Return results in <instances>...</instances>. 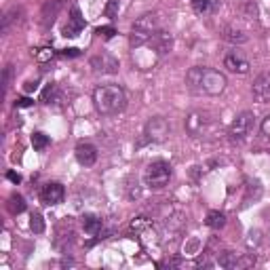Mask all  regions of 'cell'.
Listing matches in <instances>:
<instances>
[{"label":"cell","mask_w":270,"mask_h":270,"mask_svg":"<svg viewBox=\"0 0 270 270\" xmlns=\"http://www.w3.org/2000/svg\"><path fill=\"white\" fill-rule=\"evenodd\" d=\"M159 30H161V21H159V15H156V13H146V15H141L133 23V30H131V36H129L131 47L133 49L144 47L146 42H150L154 38V34Z\"/></svg>","instance_id":"cell-2"},{"label":"cell","mask_w":270,"mask_h":270,"mask_svg":"<svg viewBox=\"0 0 270 270\" xmlns=\"http://www.w3.org/2000/svg\"><path fill=\"white\" fill-rule=\"evenodd\" d=\"M49 144H51L49 135H45L42 131H36V133H32V146H34V150H45Z\"/></svg>","instance_id":"cell-21"},{"label":"cell","mask_w":270,"mask_h":270,"mask_svg":"<svg viewBox=\"0 0 270 270\" xmlns=\"http://www.w3.org/2000/svg\"><path fill=\"white\" fill-rule=\"evenodd\" d=\"M260 131H262V135H266V137H270V114L262 121V125H260Z\"/></svg>","instance_id":"cell-30"},{"label":"cell","mask_w":270,"mask_h":270,"mask_svg":"<svg viewBox=\"0 0 270 270\" xmlns=\"http://www.w3.org/2000/svg\"><path fill=\"white\" fill-rule=\"evenodd\" d=\"M102 226H104L102 218L95 216V213H84V216H82V228H84L87 234H91V236L99 234V232H102Z\"/></svg>","instance_id":"cell-12"},{"label":"cell","mask_w":270,"mask_h":270,"mask_svg":"<svg viewBox=\"0 0 270 270\" xmlns=\"http://www.w3.org/2000/svg\"><path fill=\"white\" fill-rule=\"evenodd\" d=\"M125 91L118 84H104L93 91V104L99 114H116L125 108Z\"/></svg>","instance_id":"cell-1"},{"label":"cell","mask_w":270,"mask_h":270,"mask_svg":"<svg viewBox=\"0 0 270 270\" xmlns=\"http://www.w3.org/2000/svg\"><path fill=\"white\" fill-rule=\"evenodd\" d=\"M53 57V51L51 49H40V53H36V59L38 62H47Z\"/></svg>","instance_id":"cell-27"},{"label":"cell","mask_w":270,"mask_h":270,"mask_svg":"<svg viewBox=\"0 0 270 270\" xmlns=\"http://www.w3.org/2000/svg\"><path fill=\"white\" fill-rule=\"evenodd\" d=\"M260 234H262L260 230H251V232H249V238H247V245H249V247H251V245H258V243H260Z\"/></svg>","instance_id":"cell-28"},{"label":"cell","mask_w":270,"mask_h":270,"mask_svg":"<svg viewBox=\"0 0 270 270\" xmlns=\"http://www.w3.org/2000/svg\"><path fill=\"white\" fill-rule=\"evenodd\" d=\"M64 196H66V190L57 182L47 184V186L42 188V192H40V198H42V203H45V205H59L64 201Z\"/></svg>","instance_id":"cell-9"},{"label":"cell","mask_w":270,"mask_h":270,"mask_svg":"<svg viewBox=\"0 0 270 270\" xmlns=\"http://www.w3.org/2000/svg\"><path fill=\"white\" fill-rule=\"evenodd\" d=\"M203 118H205V116L201 114V112H194V114H190L188 121H186V129H188L192 135H198V133L203 131V125H205Z\"/></svg>","instance_id":"cell-16"},{"label":"cell","mask_w":270,"mask_h":270,"mask_svg":"<svg viewBox=\"0 0 270 270\" xmlns=\"http://www.w3.org/2000/svg\"><path fill=\"white\" fill-rule=\"evenodd\" d=\"M224 38L226 40H230V42H245L247 36L241 32V30H232V27H226L224 30Z\"/></svg>","instance_id":"cell-22"},{"label":"cell","mask_w":270,"mask_h":270,"mask_svg":"<svg viewBox=\"0 0 270 270\" xmlns=\"http://www.w3.org/2000/svg\"><path fill=\"white\" fill-rule=\"evenodd\" d=\"M224 66L234 74H247L249 72V62L236 57V55H228V57L224 59Z\"/></svg>","instance_id":"cell-13"},{"label":"cell","mask_w":270,"mask_h":270,"mask_svg":"<svg viewBox=\"0 0 270 270\" xmlns=\"http://www.w3.org/2000/svg\"><path fill=\"white\" fill-rule=\"evenodd\" d=\"M7 177H9L13 184H19V182H21V175H19V173H15V171H9V173H7Z\"/></svg>","instance_id":"cell-35"},{"label":"cell","mask_w":270,"mask_h":270,"mask_svg":"<svg viewBox=\"0 0 270 270\" xmlns=\"http://www.w3.org/2000/svg\"><path fill=\"white\" fill-rule=\"evenodd\" d=\"M251 93H253L255 102H260V104L270 102V72H264V74H260L258 78L253 80Z\"/></svg>","instance_id":"cell-8"},{"label":"cell","mask_w":270,"mask_h":270,"mask_svg":"<svg viewBox=\"0 0 270 270\" xmlns=\"http://www.w3.org/2000/svg\"><path fill=\"white\" fill-rule=\"evenodd\" d=\"M91 66L95 72L99 74H116L118 72V59L114 57V55L110 53H99V55H93L91 57Z\"/></svg>","instance_id":"cell-7"},{"label":"cell","mask_w":270,"mask_h":270,"mask_svg":"<svg viewBox=\"0 0 270 270\" xmlns=\"http://www.w3.org/2000/svg\"><path fill=\"white\" fill-rule=\"evenodd\" d=\"M201 74H203V68H201V66L192 68L190 72H188L186 82H188V87H190V89H198V87H201Z\"/></svg>","instance_id":"cell-20"},{"label":"cell","mask_w":270,"mask_h":270,"mask_svg":"<svg viewBox=\"0 0 270 270\" xmlns=\"http://www.w3.org/2000/svg\"><path fill=\"white\" fill-rule=\"evenodd\" d=\"M82 30H84V19H82V15H80V11L74 7L72 13H70L68 23L64 25V36H66V38H76Z\"/></svg>","instance_id":"cell-10"},{"label":"cell","mask_w":270,"mask_h":270,"mask_svg":"<svg viewBox=\"0 0 270 270\" xmlns=\"http://www.w3.org/2000/svg\"><path fill=\"white\" fill-rule=\"evenodd\" d=\"M169 133H171V125L163 116H152L146 123V137L150 141H165L169 137Z\"/></svg>","instance_id":"cell-5"},{"label":"cell","mask_w":270,"mask_h":270,"mask_svg":"<svg viewBox=\"0 0 270 270\" xmlns=\"http://www.w3.org/2000/svg\"><path fill=\"white\" fill-rule=\"evenodd\" d=\"M55 93H57V87H55L53 82H49L47 87H45V91H42V95H40V102H45V104H49L51 99L55 97Z\"/></svg>","instance_id":"cell-24"},{"label":"cell","mask_w":270,"mask_h":270,"mask_svg":"<svg viewBox=\"0 0 270 270\" xmlns=\"http://www.w3.org/2000/svg\"><path fill=\"white\" fill-rule=\"evenodd\" d=\"M146 226H148V222H146V218H137L133 224H131V228L133 230H144L146 228Z\"/></svg>","instance_id":"cell-31"},{"label":"cell","mask_w":270,"mask_h":270,"mask_svg":"<svg viewBox=\"0 0 270 270\" xmlns=\"http://www.w3.org/2000/svg\"><path fill=\"white\" fill-rule=\"evenodd\" d=\"M30 228H32L36 234H40L42 230H45V220H42L40 213H32V216H30Z\"/></svg>","instance_id":"cell-23"},{"label":"cell","mask_w":270,"mask_h":270,"mask_svg":"<svg viewBox=\"0 0 270 270\" xmlns=\"http://www.w3.org/2000/svg\"><path fill=\"white\" fill-rule=\"evenodd\" d=\"M15 106L17 108H30V106H34V99H30V97H19L17 102H15Z\"/></svg>","instance_id":"cell-29"},{"label":"cell","mask_w":270,"mask_h":270,"mask_svg":"<svg viewBox=\"0 0 270 270\" xmlns=\"http://www.w3.org/2000/svg\"><path fill=\"white\" fill-rule=\"evenodd\" d=\"M74 156L82 167H93L97 161V148L91 144H78L74 150Z\"/></svg>","instance_id":"cell-11"},{"label":"cell","mask_w":270,"mask_h":270,"mask_svg":"<svg viewBox=\"0 0 270 270\" xmlns=\"http://www.w3.org/2000/svg\"><path fill=\"white\" fill-rule=\"evenodd\" d=\"M226 84H228V80H226V76L222 72H218V70H213V68H203L198 91H203L207 95H220V93H224Z\"/></svg>","instance_id":"cell-4"},{"label":"cell","mask_w":270,"mask_h":270,"mask_svg":"<svg viewBox=\"0 0 270 270\" xmlns=\"http://www.w3.org/2000/svg\"><path fill=\"white\" fill-rule=\"evenodd\" d=\"M95 34L99 36V38H106V40H110V38H114V34H116V30L112 25H104V27H97L95 30Z\"/></svg>","instance_id":"cell-25"},{"label":"cell","mask_w":270,"mask_h":270,"mask_svg":"<svg viewBox=\"0 0 270 270\" xmlns=\"http://www.w3.org/2000/svg\"><path fill=\"white\" fill-rule=\"evenodd\" d=\"M253 129V114L251 112H241L230 125V137L234 141H243Z\"/></svg>","instance_id":"cell-6"},{"label":"cell","mask_w":270,"mask_h":270,"mask_svg":"<svg viewBox=\"0 0 270 270\" xmlns=\"http://www.w3.org/2000/svg\"><path fill=\"white\" fill-rule=\"evenodd\" d=\"M62 55H64V57H78V49H64L62 51Z\"/></svg>","instance_id":"cell-34"},{"label":"cell","mask_w":270,"mask_h":270,"mask_svg":"<svg viewBox=\"0 0 270 270\" xmlns=\"http://www.w3.org/2000/svg\"><path fill=\"white\" fill-rule=\"evenodd\" d=\"M152 42H154V49H156V53H167L169 49H171V34H167V32H156L154 34V38H152Z\"/></svg>","instance_id":"cell-14"},{"label":"cell","mask_w":270,"mask_h":270,"mask_svg":"<svg viewBox=\"0 0 270 270\" xmlns=\"http://www.w3.org/2000/svg\"><path fill=\"white\" fill-rule=\"evenodd\" d=\"M7 209L13 213V216H17V213H23L25 211V201L21 194H11L9 196V203H7Z\"/></svg>","instance_id":"cell-18"},{"label":"cell","mask_w":270,"mask_h":270,"mask_svg":"<svg viewBox=\"0 0 270 270\" xmlns=\"http://www.w3.org/2000/svg\"><path fill=\"white\" fill-rule=\"evenodd\" d=\"M116 9H118V3H116V0H112V3L106 7V15L108 17H114L116 15Z\"/></svg>","instance_id":"cell-32"},{"label":"cell","mask_w":270,"mask_h":270,"mask_svg":"<svg viewBox=\"0 0 270 270\" xmlns=\"http://www.w3.org/2000/svg\"><path fill=\"white\" fill-rule=\"evenodd\" d=\"M190 5H192V9H194V13H205L207 9H209V0H190Z\"/></svg>","instance_id":"cell-26"},{"label":"cell","mask_w":270,"mask_h":270,"mask_svg":"<svg viewBox=\"0 0 270 270\" xmlns=\"http://www.w3.org/2000/svg\"><path fill=\"white\" fill-rule=\"evenodd\" d=\"M205 224L209 226V228H213V230H222L224 226H226V216H224L222 211H209Z\"/></svg>","instance_id":"cell-17"},{"label":"cell","mask_w":270,"mask_h":270,"mask_svg":"<svg viewBox=\"0 0 270 270\" xmlns=\"http://www.w3.org/2000/svg\"><path fill=\"white\" fill-rule=\"evenodd\" d=\"M169 179H171V165L167 161H152L148 163L146 171H144V182L146 186L152 190H161L165 188Z\"/></svg>","instance_id":"cell-3"},{"label":"cell","mask_w":270,"mask_h":270,"mask_svg":"<svg viewBox=\"0 0 270 270\" xmlns=\"http://www.w3.org/2000/svg\"><path fill=\"white\" fill-rule=\"evenodd\" d=\"M59 9H62V0H53L51 5H45V9H42V23H45V25L53 23L55 15L59 13Z\"/></svg>","instance_id":"cell-15"},{"label":"cell","mask_w":270,"mask_h":270,"mask_svg":"<svg viewBox=\"0 0 270 270\" xmlns=\"http://www.w3.org/2000/svg\"><path fill=\"white\" fill-rule=\"evenodd\" d=\"M23 89H25L27 93H32V91H36V89H38V80H27Z\"/></svg>","instance_id":"cell-33"},{"label":"cell","mask_w":270,"mask_h":270,"mask_svg":"<svg viewBox=\"0 0 270 270\" xmlns=\"http://www.w3.org/2000/svg\"><path fill=\"white\" fill-rule=\"evenodd\" d=\"M218 264L222 268H236L238 266V255L234 251H224V253H220Z\"/></svg>","instance_id":"cell-19"}]
</instances>
